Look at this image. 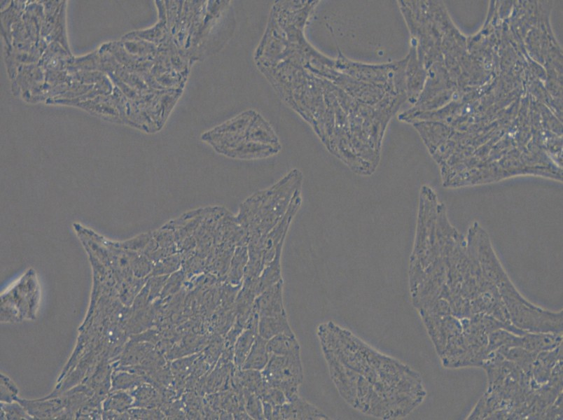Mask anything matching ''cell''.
<instances>
[{
    "label": "cell",
    "mask_w": 563,
    "mask_h": 420,
    "mask_svg": "<svg viewBox=\"0 0 563 420\" xmlns=\"http://www.w3.org/2000/svg\"><path fill=\"white\" fill-rule=\"evenodd\" d=\"M307 22L277 35L271 78L284 101L352 172L372 175L388 125L405 97L404 62L367 64L329 57L307 41Z\"/></svg>",
    "instance_id": "6da1fadb"
},
{
    "label": "cell",
    "mask_w": 563,
    "mask_h": 420,
    "mask_svg": "<svg viewBox=\"0 0 563 420\" xmlns=\"http://www.w3.org/2000/svg\"><path fill=\"white\" fill-rule=\"evenodd\" d=\"M332 381L352 407L383 419L403 418L425 396L419 375L333 321L317 330Z\"/></svg>",
    "instance_id": "7a4b0ae2"
},
{
    "label": "cell",
    "mask_w": 563,
    "mask_h": 420,
    "mask_svg": "<svg viewBox=\"0 0 563 420\" xmlns=\"http://www.w3.org/2000/svg\"><path fill=\"white\" fill-rule=\"evenodd\" d=\"M303 181V173L293 169L272 186L255 192L240 204L235 218L248 237V245L261 241L283 218Z\"/></svg>",
    "instance_id": "3957f363"
},
{
    "label": "cell",
    "mask_w": 563,
    "mask_h": 420,
    "mask_svg": "<svg viewBox=\"0 0 563 420\" xmlns=\"http://www.w3.org/2000/svg\"><path fill=\"white\" fill-rule=\"evenodd\" d=\"M265 384L283 391L288 401L299 396L304 374L300 352L286 356L272 355L261 371Z\"/></svg>",
    "instance_id": "277c9868"
},
{
    "label": "cell",
    "mask_w": 563,
    "mask_h": 420,
    "mask_svg": "<svg viewBox=\"0 0 563 420\" xmlns=\"http://www.w3.org/2000/svg\"><path fill=\"white\" fill-rule=\"evenodd\" d=\"M283 279L267 288L254 300L253 308L260 316L286 315L283 302Z\"/></svg>",
    "instance_id": "5b68a950"
},
{
    "label": "cell",
    "mask_w": 563,
    "mask_h": 420,
    "mask_svg": "<svg viewBox=\"0 0 563 420\" xmlns=\"http://www.w3.org/2000/svg\"><path fill=\"white\" fill-rule=\"evenodd\" d=\"M327 419H328V416L321 410L300 396L293 400L287 401L278 408L277 419L320 420Z\"/></svg>",
    "instance_id": "8992f818"
},
{
    "label": "cell",
    "mask_w": 563,
    "mask_h": 420,
    "mask_svg": "<svg viewBox=\"0 0 563 420\" xmlns=\"http://www.w3.org/2000/svg\"><path fill=\"white\" fill-rule=\"evenodd\" d=\"M258 335L266 340L280 335H294L287 314L275 316H260L258 328Z\"/></svg>",
    "instance_id": "52a82bcc"
},
{
    "label": "cell",
    "mask_w": 563,
    "mask_h": 420,
    "mask_svg": "<svg viewBox=\"0 0 563 420\" xmlns=\"http://www.w3.org/2000/svg\"><path fill=\"white\" fill-rule=\"evenodd\" d=\"M249 260L247 246H236L225 276V281L235 286H242Z\"/></svg>",
    "instance_id": "ba28073f"
},
{
    "label": "cell",
    "mask_w": 563,
    "mask_h": 420,
    "mask_svg": "<svg viewBox=\"0 0 563 420\" xmlns=\"http://www.w3.org/2000/svg\"><path fill=\"white\" fill-rule=\"evenodd\" d=\"M267 341L259 335H257L242 369L262 371L265 368L270 358Z\"/></svg>",
    "instance_id": "9c48e42d"
},
{
    "label": "cell",
    "mask_w": 563,
    "mask_h": 420,
    "mask_svg": "<svg viewBox=\"0 0 563 420\" xmlns=\"http://www.w3.org/2000/svg\"><path fill=\"white\" fill-rule=\"evenodd\" d=\"M258 335V329L246 328L237 338L233 346V358L237 370L242 369Z\"/></svg>",
    "instance_id": "30bf717a"
},
{
    "label": "cell",
    "mask_w": 563,
    "mask_h": 420,
    "mask_svg": "<svg viewBox=\"0 0 563 420\" xmlns=\"http://www.w3.org/2000/svg\"><path fill=\"white\" fill-rule=\"evenodd\" d=\"M281 257L282 253H277L274 258L265 266L257 278L256 296L267 288L282 280Z\"/></svg>",
    "instance_id": "8fae6325"
},
{
    "label": "cell",
    "mask_w": 563,
    "mask_h": 420,
    "mask_svg": "<svg viewBox=\"0 0 563 420\" xmlns=\"http://www.w3.org/2000/svg\"><path fill=\"white\" fill-rule=\"evenodd\" d=\"M270 356H286L300 352L299 343L294 335L280 334L267 341Z\"/></svg>",
    "instance_id": "7c38bea8"
},
{
    "label": "cell",
    "mask_w": 563,
    "mask_h": 420,
    "mask_svg": "<svg viewBox=\"0 0 563 420\" xmlns=\"http://www.w3.org/2000/svg\"><path fill=\"white\" fill-rule=\"evenodd\" d=\"M237 384L243 389L257 394L259 397L265 388L261 371L240 369L237 372Z\"/></svg>",
    "instance_id": "4fadbf2b"
},
{
    "label": "cell",
    "mask_w": 563,
    "mask_h": 420,
    "mask_svg": "<svg viewBox=\"0 0 563 420\" xmlns=\"http://www.w3.org/2000/svg\"><path fill=\"white\" fill-rule=\"evenodd\" d=\"M244 409L251 419H265L263 416V402L261 398L256 393L243 389Z\"/></svg>",
    "instance_id": "5bb4252c"
},
{
    "label": "cell",
    "mask_w": 563,
    "mask_h": 420,
    "mask_svg": "<svg viewBox=\"0 0 563 420\" xmlns=\"http://www.w3.org/2000/svg\"><path fill=\"white\" fill-rule=\"evenodd\" d=\"M181 266H182V258L179 253H176L158 261L155 272L158 275H169L180 270Z\"/></svg>",
    "instance_id": "9a60e30c"
},
{
    "label": "cell",
    "mask_w": 563,
    "mask_h": 420,
    "mask_svg": "<svg viewBox=\"0 0 563 420\" xmlns=\"http://www.w3.org/2000/svg\"><path fill=\"white\" fill-rule=\"evenodd\" d=\"M185 276L186 275L182 269L169 274L163 287L162 294L167 296L176 293L181 288Z\"/></svg>",
    "instance_id": "2e32d148"
}]
</instances>
